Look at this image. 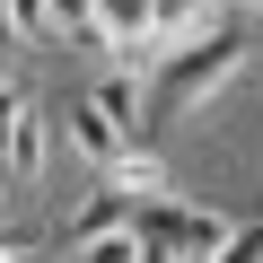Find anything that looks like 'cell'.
Here are the masks:
<instances>
[{"instance_id":"1","label":"cell","mask_w":263,"mask_h":263,"mask_svg":"<svg viewBox=\"0 0 263 263\" xmlns=\"http://www.w3.org/2000/svg\"><path fill=\"white\" fill-rule=\"evenodd\" d=\"M237 70H246V35H237V27H211L202 44H184V53H167V62H158L149 114H193V105H211Z\"/></svg>"},{"instance_id":"2","label":"cell","mask_w":263,"mask_h":263,"mask_svg":"<svg viewBox=\"0 0 263 263\" xmlns=\"http://www.w3.org/2000/svg\"><path fill=\"white\" fill-rule=\"evenodd\" d=\"M114 228H132V193H123V184H97V193L62 219V254H79V246H97V237H114Z\"/></svg>"},{"instance_id":"3","label":"cell","mask_w":263,"mask_h":263,"mask_svg":"<svg viewBox=\"0 0 263 263\" xmlns=\"http://www.w3.org/2000/svg\"><path fill=\"white\" fill-rule=\"evenodd\" d=\"M97 18H105V44L123 62H158L149 53V18H158V0H97Z\"/></svg>"},{"instance_id":"4","label":"cell","mask_w":263,"mask_h":263,"mask_svg":"<svg viewBox=\"0 0 263 263\" xmlns=\"http://www.w3.org/2000/svg\"><path fill=\"white\" fill-rule=\"evenodd\" d=\"M70 149H79V158H88L97 176H114V158H123L132 141H123V132H114V123H105V114H97V105L79 97V105H70Z\"/></svg>"},{"instance_id":"5","label":"cell","mask_w":263,"mask_h":263,"mask_svg":"<svg viewBox=\"0 0 263 263\" xmlns=\"http://www.w3.org/2000/svg\"><path fill=\"white\" fill-rule=\"evenodd\" d=\"M114 184H123L132 202H167V167H158V149H141V141H132V149L114 158Z\"/></svg>"},{"instance_id":"6","label":"cell","mask_w":263,"mask_h":263,"mask_svg":"<svg viewBox=\"0 0 263 263\" xmlns=\"http://www.w3.org/2000/svg\"><path fill=\"white\" fill-rule=\"evenodd\" d=\"M228 228H237V219H228V211H211V202H202V211H184V228H176L184 263H211V254L228 246Z\"/></svg>"},{"instance_id":"7","label":"cell","mask_w":263,"mask_h":263,"mask_svg":"<svg viewBox=\"0 0 263 263\" xmlns=\"http://www.w3.org/2000/svg\"><path fill=\"white\" fill-rule=\"evenodd\" d=\"M88 105L123 132V141H141V88H132V79H97V88H88Z\"/></svg>"},{"instance_id":"8","label":"cell","mask_w":263,"mask_h":263,"mask_svg":"<svg viewBox=\"0 0 263 263\" xmlns=\"http://www.w3.org/2000/svg\"><path fill=\"white\" fill-rule=\"evenodd\" d=\"M0 167H9L18 184H35V176H44V114H35V105L18 114V132H9V158H0Z\"/></svg>"},{"instance_id":"9","label":"cell","mask_w":263,"mask_h":263,"mask_svg":"<svg viewBox=\"0 0 263 263\" xmlns=\"http://www.w3.org/2000/svg\"><path fill=\"white\" fill-rule=\"evenodd\" d=\"M44 9H53V35H70V44H105L97 0H44Z\"/></svg>"},{"instance_id":"10","label":"cell","mask_w":263,"mask_h":263,"mask_svg":"<svg viewBox=\"0 0 263 263\" xmlns=\"http://www.w3.org/2000/svg\"><path fill=\"white\" fill-rule=\"evenodd\" d=\"M0 9H9L18 44H62V35H53V9H44V0H0Z\"/></svg>"},{"instance_id":"11","label":"cell","mask_w":263,"mask_h":263,"mask_svg":"<svg viewBox=\"0 0 263 263\" xmlns=\"http://www.w3.org/2000/svg\"><path fill=\"white\" fill-rule=\"evenodd\" d=\"M79 263H141V228H114V237L79 246Z\"/></svg>"},{"instance_id":"12","label":"cell","mask_w":263,"mask_h":263,"mask_svg":"<svg viewBox=\"0 0 263 263\" xmlns=\"http://www.w3.org/2000/svg\"><path fill=\"white\" fill-rule=\"evenodd\" d=\"M211 263H263V219H237V228H228V246H219Z\"/></svg>"},{"instance_id":"13","label":"cell","mask_w":263,"mask_h":263,"mask_svg":"<svg viewBox=\"0 0 263 263\" xmlns=\"http://www.w3.org/2000/svg\"><path fill=\"white\" fill-rule=\"evenodd\" d=\"M18 114H27V97H18L9 79H0V158H9V132H18Z\"/></svg>"},{"instance_id":"14","label":"cell","mask_w":263,"mask_h":263,"mask_svg":"<svg viewBox=\"0 0 263 263\" xmlns=\"http://www.w3.org/2000/svg\"><path fill=\"white\" fill-rule=\"evenodd\" d=\"M27 254V237H9V228H0V263H18Z\"/></svg>"},{"instance_id":"15","label":"cell","mask_w":263,"mask_h":263,"mask_svg":"<svg viewBox=\"0 0 263 263\" xmlns=\"http://www.w3.org/2000/svg\"><path fill=\"white\" fill-rule=\"evenodd\" d=\"M0 44H18V27H9V9H0Z\"/></svg>"}]
</instances>
